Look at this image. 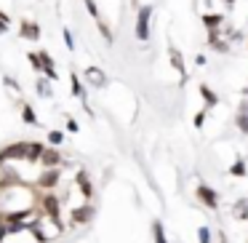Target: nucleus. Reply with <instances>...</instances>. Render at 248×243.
Segmentation results:
<instances>
[{
  "label": "nucleus",
  "instance_id": "f257e3e1",
  "mask_svg": "<svg viewBox=\"0 0 248 243\" xmlns=\"http://www.w3.org/2000/svg\"><path fill=\"white\" fill-rule=\"evenodd\" d=\"M38 209H40V214H46V216H51V219L67 225L64 216H62V198L54 193V190H48V193H40V206H38Z\"/></svg>",
  "mask_w": 248,
  "mask_h": 243
},
{
  "label": "nucleus",
  "instance_id": "f03ea898",
  "mask_svg": "<svg viewBox=\"0 0 248 243\" xmlns=\"http://www.w3.org/2000/svg\"><path fill=\"white\" fill-rule=\"evenodd\" d=\"M150 19H152V6H141L139 14H136V38L141 43L150 40Z\"/></svg>",
  "mask_w": 248,
  "mask_h": 243
},
{
  "label": "nucleus",
  "instance_id": "7ed1b4c3",
  "mask_svg": "<svg viewBox=\"0 0 248 243\" xmlns=\"http://www.w3.org/2000/svg\"><path fill=\"white\" fill-rule=\"evenodd\" d=\"M59 182H62V171H59V168H43V174L38 177V190H40V193H48V190H54Z\"/></svg>",
  "mask_w": 248,
  "mask_h": 243
},
{
  "label": "nucleus",
  "instance_id": "20e7f679",
  "mask_svg": "<svg viewBox=\"0 0 248 243\" xmlns=\"http://www.w3.org/2000/svg\"><path fill=\"white\" fill-rule=\"evenodd\" d=\"M195 195H198V200L205 206V209H211V211L219 209V195H216V190H214V187H208V184H198Z\"/></svg>",
  "mask_w": 248,
  "mask_h": 243
},
{
  "label": "nucleus",
  "instance_id": "39448f33",
  "mask_svg": "<svg viewBox=\"0 0 248 243\" xmlns=\"http://www.w3.org/2000/svg\"><path fill=\"white\" fill-rule=\"evenodd\" d=\"M38 161H40V166H43V168H59V166H64V163H67V158L62 155L59 150H51V147H46L43 155H40Z\"/></svg>",
  "mask_w": 248,
  "mask_h": 243
},
{
  "label": "nucleus",
  "instance_id": "423d86ee",
  "mask_svg": "<svg viewBox=\"0 0 248 243\" xmlns=\"http://www.w3.org/2000/svg\"><path fill=\"white\" fill-rule=\"evenodd\" d=\"M93 214H96V211H93V206L86 200L83 206L72 209V222H70V225H72V227H78V225H88V222L93 219Z\"/></svg>",
  "mask_w": 248,
  "mask_h": 243
},
{
  "label": "nucleus",
  "instance_id": "0eeeda50",
  "mask_svg": "<svg viewBox=\"0 0 248 243\" xmlns=\"http://www.w3.org/2000/svg\"><path fill=\"white\" fill-rule=\"evenodd\" d=\"M168 59H171V67L182 75V83H187V67H184V56H182V51L176 49V46H171L168 49Z\"/></svg>",
  "mask_w": 248,
  "mask_h": 243
},
{
  "label": "nucleus",
  "instance_id": "6e6552de",
  "mask_svg": "<svg viewBox=\"0 0 248 243\" xmlns=\"http://www.w3.org/2000/svg\"><path fill=\"white\" fill-rule=\"evenodd\" d=\"M75 184L80 187V193H83V198H86V200L93 198V184H91V177H88L86 168H80V171L75 174Z\"/></svg>",
  "mask_w": 248,
  "mask_h": 243
},
{
  "label": "nucleus",
  "instance_id": "1a4fd4ad",
  "mask_svg": "<svg viewBox=\"0 0 248 243\" xmlns=\"http://www.w3.org/2000/svg\"><path fill=\"white\" fill-rule=\"evenodd\" d=\"M40 72H46V75H48V81H56V78H59V72H56V67H54V59H51V54L48 51H40Z\"/></svg>",
  "mask_w": 248,
  "mask_h": 243
},
{
  "label": "nucleus",
  "instance_id": "9d476101",
  "mask_svg": "<svg viewBox=\"0 0 248 243\" xmlns=\"http://www.w3.org/2000/svg\"><path fill=\"white\" fill-rule=\"evenodd\" d=\"M86 81H88V86H93V88L107 86V75H104L99 67H86Z\"/></svg>",
  "mask_w": 248,
  "mask_h": 243
},
{
  "label": "nucleus",
  "instance_id": "9b49d317",
  "mask_svg": "<svg viewBox=\"0 0 248 243\" xmlns=\"http://www.w3.org/2000/svg\"><path fill=\"white\" fill-rule=\"evenodd\" d=\"M235 126H237V131H240V134H248V99H243L240 107H237Z\"/></svg>",
  "mask_w": 248,
  "mask_h": 243
},
{
  "label": "nucleus",
  "instance_id": "f8f14e48",
  "mask_svg": "<svg viewBox=\"0 0 248 243\" xmlns=\"http://www.w3.org/2000/svg\"><path fill=\"white\" fill-rule=\"evenodd\" d=\"M70 86H72V94H75L78 99H83V104H86V113L91 115V107H88V99H86V88H83V83H80V78L72 72L70 75Z\"/></svg>",
  "mask_w": 248,
  "mask_h": 243
},
{
  "label": "nucleus",
  "instance_id": "ddd939ff",
  "mask_svg": "<svg viewBox=\"0 0 248 243\" xmlns=\"http://www.w3.org/2000/svg\"><path fill=\"white\" fill-rule=\"evenodd\" d=\"M208 46L214 51H219V54H227V51H230V40L219 38V30H216V32H208Z\"/></svg>",
  "mask_w": 248,
  "mask_h": 243
},
{
  "label": "nucleus",
  "instance_id": "4468645a",
  "mask_svg": "<svg viewBox=\"0 0 248 243\" xmlns=\"http://www.w3.org/2000/svg\"><path fill=\"white\" fill-rule=\"evenodd\" d=\"M19 32H22L24 40H40V27H38L35 22H22Z\"/></svg>",
  "mask_w": 248,
  "mask_h": 243
},
{
  "label": "nucleus",
  "instance_id": "2eb2a0df",
  "mask_svg": "<svg viewBox=\"0 0 248 243\" xmlns=\"http://www.w3.org/2000/svg\"><path fill=\"white\" fill-rule=\"evenodd\" d=\"M203 24L208 32H216V30H221V24H224V16L221 14H203Z\"/></svg>",
  "mask_w": 248,
  "mask_h": 243
},
{
  "label": "nucleus",
  "instance_id": "dca6fc26",
  "mask_svg": "<svg viewBox=\"0 0 248 243\" xmlns=\"http://www.w3.org/2000/svg\"><path fill=\"white\" fill-rule=\"evenodd\" d=\"M200 97H203V102H205V110H214L216 104H219V97H216V91L211 86H200Z\"/></svg>",
  "mask_w": 248,
  "mask_h": 243
},
{
  "label": "nucleus",
  "instance_id": "f3484780",
  "mask_svg": "<svg viewBox=\"0 0 248 243\" xmlns=\"http://www.w3.org/2000/svg\"><path fill=\"white\" fill-rule=\"evenodd\" d=\"M232 216H235V219H240V222L248 219V198L235 200V206H232Z\"/></svg>",
  "mask_w": 248,
  "mask_h": 243
},
{
  "label": "nucleus",
  "instance_id": "a211bd4d",
  "mask_svg": "<svg viewBox=\"0 0 248 243\" xmlns=\"http://www.w3.org/2000/svg\"><path fill=\"white\" fill-rule=\"evenodd\" d=\"M46 145H40V142H27V161H38L40 155H43Z\"/></svg>",
  "mask_w": 248,
  "mask_h": 243
},
{
  "label": "nucleus",
  "instance_id": "6ab92c4d",
  "mask_svg": "<svg viewBox=\"0 0 248 243\" xmlns=\"http://www.w3.org/2000/svg\"><path fill=\"white\" fill-rule=\"evenodd\" d=\"M152 241H155V243H168L166 230H163V222H160V219L152 222Z\"/></svg>",
  "mask_w": 248,
  "mask_h": 243
},
{
  "label": "nucleus",
  "instance_id": "aec40b11",
  "mask_svg": "<svg viewBox=\"0 0 248 243\" xmlns=\"http://www.w3.org/2000/svg\"><path fill=\"white\" fill-rule=\"evenodd\" d=\"M230 174H232V177H237V179H240V177H246V174H248L246 158H237V161H235V163H232V166H230Z\"/></svg>",
  "mask_w": 248,
  "mask_h": 243
},
{
  "label": "nucleus",
  "instance_id": "412c9836",
  "mask_svg": "<svg viewBox=\"0 0 248 243\" xmlns=\"http://www.w3.org/2000/svg\"><path fill=\"white\" fill-rule=\"evenodd\" d=\"M22 120L30 126H38V115H35V110L30 104H22Z\"/></svg>",
  "mask_w": 248,
  "mask_h": 243
},
{
  "label": "nucleus",
  "instance_id": "4be33fe9",
  "mask_svg": "<svg viewBox=\"0 0 248 243\" xmlns=\"http://www.w3.org/2000/svg\"><path fill=\"white\" fill-rule=\"evenodd\" d=\"M38 97H43V99H48V97H54V88H51V83L48 81H43V78H40L38 81Z\"/></svg>",
  "mask_w": 248,
  "mask_h": 243
},
{
  "label": "nucleus",
  "instance_id": "5701e85b",
  "mask_svg": "<svg viewBox=\"0 0 248 243\" xmlns=\"http://www.w3.org/2000/svg\"><path fill=\"white\" fill-rule=\"evenodd\" d=\"M96 27H99V32H102V38H104V40H107V43H109V46H112V40H115V35H112V30H109V27H107V22H104V19H99V22H96Z\"/></svg>",
  "mask_w": 248,
  "mask_h": 243
},
{
  "label": "nucleus",
  "instance_id": "b1692460",
  "mask_svg": "<svg viewBox=\"0 0 248 243\" xmlns=\"http://www.w3.org/2000/svg\"><path fill=\"white\" fill-rule=\"evenodd\" d=\"M83 3H86V11H88V14H91V16H93V22H99V19H102V14H99L96 3H93V0H83Z\"/></svg>",
  "mask_w": 248,
  "mask_h": 243
},
{
  "label": "nucleus",
  "instance_id": "393cba45",
  "mask_svg": "<svg viewBox=\"0 0 248 243\" xmlns=\"http://www.w3.org/2000/svg\"><path fill=\"white\" fill-rule=\"evenodd\" d=\"M48 142L51 145H62V142H64V134H62V131H48Z\"/></svg>",
  "mask_w": 248,
  "mask_h": 243
},
{
  "label": "nucleus",
  "instance_id": "a878e982",
  "mask_svg": "<svg viewBox=\"0 0 248 243\" xmlns=\"http://www.w3.org/2000/svg\"><path fill=\"white\" fill-rule=\"evenodd\" d=\"M198 238H200V243H211V230H208V227H200Z\"/></svg>",
  "mask_w": 248,
  "mask_h": 243
},
{
  "label": "nucleus",
  "instance_id": "bb28decb",
  "mask_svg": "<svg viewBox=\"0 0 248 243\" xmlns=\"http://www.w3.org/2000/svg\"><path fill=\"white\" fill-rule=\"evenodd\" d=\"M205 113H208V110H200V113L195 115V120H192L195 129H203V123H205Z\"/></svg>",
  "mask_w": 248,
  "mask_h": 243
},
{
  "label": "nucleus",
  "instance_id": "cd10ccee",
  "mask_svg": "<svg viewBox=\"0 0 248 243\" xmlns=\"http://www.w3.org/2000/svg\"><path fill=\"white\" fill-rule=\"evenodd\" d=\"M3 83H6V86L11 88V91H19V83L14 81V78H8V75H6V78H3Z\"/></svg>",
  "mask_w": 248,
  "mask_h": 243
},
{
  "label": "nucleus",
  "instance_id": "c85d7f7f",
  "mask_svg": "<svg viewBox=\"0 0 248 243\" xmlns=\"http://www.w3.org/2000/svg\"><path fill=\"white\" fill-rule=\"evenodd\" d=\"M64 43H67V49H75V40H72V32H70V30H64Z\"/></svg>",
  "mask_w": 248,
  "mask_h": 243
},
{
  "label": "nucleus",
  "instance_id": "c756f323",
  "mask_svg": "<svg viewBox=\"0 0 248 243\" xmlns=\"http://www.w3.org/2000/svg\"><path fill=\"white\" fill-rule=\"evenodd\" d=\"M6 30H8V16L0 11V32H6Z\"/></svg>",
  "mask_w": 248,
  "mask_h": 243
},
{
  "label": "nucleus",
  "instance_id": "7c9ffc66",
  "mask_svg": "<svg viewBox=\"0 0 248 243\" xmlns=\"http://www.w3.org/2000/svg\"><path fill=\"white\" fill-rule=\"evenodd\" d=\"M67 129H70L72 134H75V131H78V123H75V120H72V118H67Z\"/></svg>",
  "mask_w": 248,
  "mask_h": 243
},
{
  "label": "nucleus",
  "instance_id": "2f4dec72",
  "mask_svg": "<svg viewBox=\"0 0 248 243\" xmlns=\"http://www.w3.org/2000/svg\"><path fill=\"white\" fill-rule=\"evenodd\" d=\"M224 6H227V11H232L235 8V0H224Z\"/></svg>",
  "mask_w": 248,
  "mask_h": 243
},
{
  "label": "nucleus",
  "instance_id": "473e14b6",
  "mask_svg": "<svg viewBox=\"0 0 248 243\" xmlns=\"http://www.w3.org/2000/svg\"><path fill=\"white\" fill-rule=\"evenodd\" d=\"M240 94H243V97H248V86H246V88H240Z\"/></svg>",
  "mask_w": 248,
  "mask_h": 243
},
{
  "label": "nucleus",
  "instance_id": "72a5a7b5",
  "mask_svg": "<svg viewBox=\"0 0 248 243\" xmlns=\"http://www.w3.org/2000/svg\"><path fill=\"white\" fill-rule=\"evenodd\" d=\"M246 46H248V43H246Z\"/></svg>",
  "mask_w": 248,
  "mask_h": 243
}]
</instances>
